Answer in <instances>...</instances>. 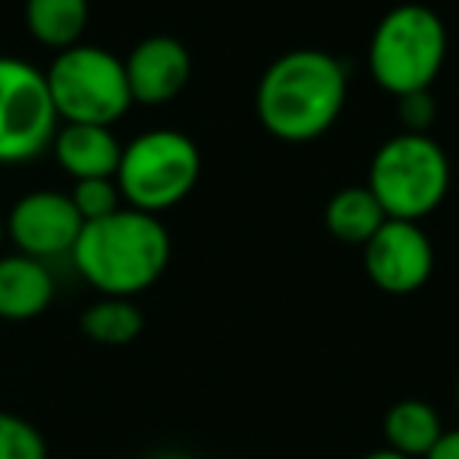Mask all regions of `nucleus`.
<instances>
[{"label": "nucleus", "mask_w": 459, "mask_h": 459, "mask_svg": "<svg viewBox=\"0 0 459 459\" xmlns=\"http://www.w3.org/2000/svg\"><path fill=\"white\" fill-rule=\"evenodd\" d=\"M346 95L350 76L333 54L321 48H296L262 73L255 114L274 139L312 142L340 120Z\"/></svg>", "instance_id": "f257e3e1"}, {"label": "nucleus", "mask_w": 459, "mask_h": 459, "mask_svg": "<svg viewBox=\"0 0 459 459\" xmlns=\"http://www.w3.org/2000/svg\"><path fill=\"white\" fill-rule=\"evenodd\" d=\"M170 233L154 214L123 204L101 221L82 223L73 262L101 296L133 299L164 277L170 264Z\"/></svg>", "instance_id": "f03ea898"}, {"label": "nucleus", "mask_w": 459, "mask_h": 459, "mask_svg": "<svg viewBox=\"0 0 459 459\" xmlns=\"http://www.w3.org/2000/svg\"><path fill=\"white\" fill-rule=\"evenodd\" d=\"M446 60V26L425 4L387 10L368 41V73L387 95L428 91Z\"/></svg>", "instance_id": "7ed1b4c3"}, {"label": "nucleus", "mask_w": 459, "mask_h": 459, "mask_svg": "<svg viewBox=\"0 0 459 459\" xmlns=\"http://www.w3.org/2000/svg\"><path fill=\"white\" fill-rule=\"evenodd\" d=\"M365 186L390 221L419 223L446 198L450 160L428 133H400L375 152Z\"/></svg>", "instance_id": "20e7f679"}, {"label": "nucleus", "mask_w": 459, "mask_h": 459, "mask_svg": "<svg viewBox=\"0 0 459 459\" xmlns=\"http://www.w3.org/2000/svg\"><path fill=\"white\" fill-rule=\"evenodd\" d=\"M198 173L202 154L189 135L177 129H148L123 145L114 179L126 208L158 217L189 198Z\"/></svg>", "instance_id": "39448f33"}, {"label": "nucleus", "mask_w": 459, "mask_h": 459, "mask_svg": "<svg viewBox=\"0 0 459 459\" xmlns=\"http://www.w3.org/2000/svg\"><path fill=\"white\" fill-rule=\"evenodd\" d=\"M45 79L54 110L64 123L114 126L133 108L126 66L104 48L73 45L57 51Z\"/></svg>", "instance_id": "423d86ee"}, {"label": "nucleus", "mask_w": 459, "mask_h": 459, "mask_svg": "<svg viewBox=\"0 0 459 459\" xmlns=\"http://www.w3.org/2000/svg\"><path fill=\"white\" fill-rule=\"evenodd\" d=\"M60 129L48 79L20 57H0V164H22L51 148Z\"/></svg>", "instance_id": "0eeeda50"}, {"label": "nucleus", "mask_w": 459, "mask_h": 459, "mask_svg": "<svg viewBox=\"0 0 459 459\" xmlns=\"http://www.w3.org/2000/svg\"><path fill=\"white\" fill-rule=\"evenodd\" d=\"M365 274L390 296H409L434 274V246L412 221H384L381 230L362 246Z\"/></svg>", "instance_id": "6e6552de"}, {"label": "nucleus", "mask_w": 459, "mask_h": 459, "mask_svg": "<svg viewBox=\"0 0 459 459\" xmlns=\"http://www.w3.org/2000/svg\"><path fill=\"white\" fill-rule=\"evenodd\" d=\"M4 223H7V233L16 243V249L29 258H39V262L70 255L79 233H82V217H79L70 192L54 189L22 195Z\"/></svg>", "instance_id": "1a4fd4ad"}, {"label": "nucleus", "mask_w": 459, "mask_h": 459, "mask_svg": "<svg viewBox=\"0 0 459 459\" xmlns=\"http://www.w3.org/2000/svg\"><path fill=\"white\" fill-rule=\"evenodd\" d=\"M123 66H126L133 104H145V108H160L173 101L192 76L189 48L170 35H152L139 41L123 60Z\"/></svg>", "instance_id": "9d476101"}, {"label": "nucleus", "mask_w": 459, "mask_h": 459, "mask_svg": "<svg viewBox=\"0 0 459 459\" xmlns=\"http://www.w3.org/2000/svg\"><path fill=\"white\" fill-rule=\"evenodd\" d=\"M54 158L66 173L76 179H98L117 177L123 145L110 126L95 123H64L51 142Z\"/></svg>", "instance_id": "9b49d317"}, {"label": "nucleus", "mask_w": 459, "mask_h": 459, "mask_svg": "<svg viewBox=\"0 0 459 459\" xmlns=\"http://www.w3.org/2000/svg\"><path fill=\"white\" fill-rule=\"evenodd\" d=\"M54 277L45 262L22 252L0 258V318L32 321L51 306Z\"/></svg>", "instance_id": "f8f14e48"}, {"label": "nucleus", "mask_w": 459, "mask_h": 459, "mask_svg": "<svg viewBox=\"0 0 459 459\" xmlns=\"http://www.w3.org/2000/svg\"><path fill=\"white\" fill-rule=\"evenodd\" d=\"M384 221L387 214L371 195L368 186H346V189L333 192L325 204V227L340 243L365 246L381 230Z\"/></svg>", "instance_id": "ddd939ff"}, {"label": "nucleus", "mask_w": 459, "mask_h": 459, "mask_svg": "<svg viewBox=\"0 0 459 459\" xmlns=\"http://www.w3.org/2000/svg\"><path fill=\"white\" fill-rule=\"evenodd\" d=\"M444 434L437 409L425 400H400L384 415V437L387 450L403 453L409 459H425L431 446Z\"/></svg>", "instance_id": "4468645a"}, {"label": "nucleus", "mask_w": 459, "mask_h": 459, "mask_svg": "<svg viewBox=\"0 0 459 459\" xmlns=\"http://www.w3.org/2000/svg\"><path fill=\"white\" fill-rule=\"evenodd\" d=\"M26 26L45 48L66 51L89 26V0H26Z\"/></svg>", "instance_id": "2eb2a0df"}, {"label": "nucleus", "mask_w": 459, "mask_h": 459, "mask_svg": "<svg viewBox=\"0 0 459 459\" xmlns=\"http://www.w3.org/2000/svg\"><path fill=\"white\" fill-rule=\"evenodd\" d=\"M82 333L101 346H126L145 327L139 306L133 299H117V296H104V299L91 302L82 312Z\"/></svg>", "instance_id": "dca6fc26"}, {"label": "nucleus", "mask_w": 459, "mask_h": 459, "mask_svg": "<svg viewBox=\"0 0 459 459\" xmlns=\"http://www.w3.org/2000/svg\"><path fill=\"white\" fill-rule=\"evenodd\" d=\"M0 459H48V440L29 419L0 409Z\"/></svg>", "instance_id": "f3484780"}, {"label": "nucleus", "mask_w": 459, "mask_h": 459, "mask_svg": "<svg viewBox=\"0 0 459 459\" xmlns=\"http://www.w3.org/2000/svg\"><path fill=\"white\" fill-rule=\"evenodd\" d=\"M73 204H76L82 223L101 221V217L114 214L123 208V195L117 189L114 177H98V179H76L70 192Z\"/></svg>", "instance_id": "a211bd4d"}, {"label": "nucleus", "mask_w": 459, "mask_h": 459, "mask_svg": "<svg viewBox=\"0 0 459 459\" xmlns=\"http://www.w3.org/2000/svg\"><path fill=\"white\" fill-rule=\"evenodd\" d=\"M396 114H400L406 133H428V126H431L434 117H437V104H434V98H431V89L396 98Z\"/></svg>", "instance_id": "6ab92c4d"}, {"label": "nucleus", "mask_w": 459, "mask_h": 459, "mask_svg": "<svg viewBox=\"0 0 459 459\" xmlns=\"http://www.w3.org/2000/svg\"><path fill=\"white\" fill-rule=\"evenodd\" d=\"M425 459H459V428L440 434V440L431 446Z\"/></svg>", "instance_id": "aec40b11"}, {"label": "nucleus", "mask_w": 459, "mask_h": 459, "mask_svg": "<svg viewBox=\"0 0 459 459\" xmlns=\"http://www.w3.org/2000/svg\"><path fill=\"white\" fill-rule=\"evenodd\" d=\"M362 459H409V456H403V453H394V450H375V453H368V456H362Z\"/></svg>", "instance_id": "412c9836"}, {"label": "nucleus", "mask_w": 459, "mask_h": 459, "mask_svg": "<svg viewBox=\"0 0 459 459\" xmlns=\"http://www.w3.org/2000/svg\"><path fill=\"white\" fill-rule=\"evenodd\" d=\"M4 237H7V223H4V217H0V243H4Z\"/></svg>", "instance_id": "4be33fe9"}, {"label": "nucleus", "mask_w": 459, "mask_h": 459, "mask_svg": "<svg viewBox=\"0 0 459 459\" xmlns=\"http://www.w3.org/2000/svg\"><path fill=\"white\" fill-rule=\"evenodd\" d=\"M456 409H459V377H456Z\"/></svg>", "instance_id": "5701e85b"}]
</instances>
